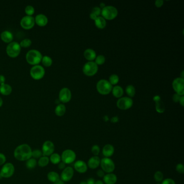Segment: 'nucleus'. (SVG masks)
Segmentation results:
<instances>
[{
  "label": "nucleus",
  "mask_w": 184,
  "mask_h": 184,
  "mask_svg": "<svg viewBox=\"0 0 184 184\" xmlns=\"http://www.w3.org/2000/svg\"><path fill=\"white\" fill-rule=\"evenodd\" d=\"M96 174H97L98 177L99 178H103V177H104V175H105V173L102 170H98L97 171V172H96Z\"/></svg>",
  "instance_id": "49530a36"
},
{
  "label": "nucleus",
  "mask_w": 184,
  "mask_h": 184,
  "mask_svg": "<svg viewBox=\"0 0 184 184\" xmlns=\"http://www.w3.org/2000/svg\"><path fill=\"white\" fill-rule=\"evenodd\" d=\"M154 179L157 182H161L164 180V174L162 172L158 171L154 174Z\"/></svg>",
  "instance_id": "473e14b6"
},
{
  "label": "nucleus",
  "mask_w": 184,
  "mask_h": 184,
  "mask_svg": "<svg viewBox=\"0 0 184 184\" xmlns=\"http://www.w3.org/2000/svg\"><path fill=\"white\" fill-rule=\"evenodd\" d=\"M115 153V147L112 145L108 144L103 147L102 153L104 157L110 158L112 157Z\"/></svg>",
  "instance_id": "aec40b11"
},
{
  "label": "nucleus",
  "mask_w": 184,
  "mask_h": 184,
  "mask_svg": "<svg viewBox=\"0 0 184 184\" xmlns=\"http://www.w3.org/2000/svg\"><path fill=\"white\" fill-rule=\"evenodd\" d=\"M1 37L5 42H10L13 39V35L10 31L5 30L1 34Z\"/></svg>",
  "instance_id": "5701e85b"
},
{
  "label": "nucleus",
  "mask_w": 184,
  "mask_h": 184,
  "mask_svg": "<svg viewBox=\"0 0 184 184\" xmlns=\"http://www.w3.org/2000/svg\"><path fill=\"white\" fill-rule=\"evenodd\" d=\"M181 97V96L178 95L177 93L174 94L173 96V100L174 102H179L180 98Z\"/></svg>",
  "instance_id": "de8ad7c7"
},
{
  "label": "nucleus",
  "mask_w": 184,
  "mask_h": 184,
  "mask_svg": "<svg viewBox=\"0 0 184 184\" xmlns=\"http://www.w3.org/2000/svg\"><path fill=\"white\" fill-rule=\"evenodd\" d=\"M37 165V162L36 159L33 158H30V159L27 160L26 161V167L29 170H32L35 168Z\"/></svg>",
  "instance_id": "7c9ffc66"
},
{
  "label": "nucleus",
  "mask_w": 184,
  "mask_h": 184,
  "mask_svg": "<svg viewBox=\"0 0 184 184\" xmlns=\"http://www.w3.org/2000/svg\"><path fill=\"white\" fill-rule=\"evenodd\" d=\"M133 105V100L130 98L123 97L120 98L117 102V106L119 109L123 110H127Z\"/></svg>",
  "instance_id": "9b49d317"
},
{
  "label": "nucleus",
  "mask_w": 184,
  "mask_h": 184,
  "mask_svg": "<svg viewBox=\"0 0 184 184\" xmlns=\"http://www.w3.org/2000/svg\"><path fill=\"white\" fill-rule=\"evenodd\" d=\"M55 148V147L53 142L50 140H46L45 142H44L42 147L43 155L49 157L53 153H54Z\"/></svg>",
  "instance_id": "ddd939ff"
},
{
  "label": "nucleus",
  "mask_w": 184,
  "mask_h": 184,
  "mask_svg": "<svg viewBox=\"0 0 184 184\" xmlns=\"http://www.w3.org/2000/svg\"><path fill=\"white\" fill-rule=\"evenodd\" d=\"M98 69V65L96 63L90 61L85 64L83 68V71L85 75L92 76L97 72Z\"/></svg>",
  "instance_id": "1a4fd4ad"
},
{
  "label": "nucleus",
  "mask_w": 184,
  "mask_h": 184,
  "mask_svg": "<svg viewBox=\"0 0 184 184\" xmlns=\"http://www.w3.org/2000/svg\"><path fill=\"white\" fill-rule=\"evenodd\" d=\"M161 184H176L174 180L172 178H166L164 179L161 182Z\"/></svg>",
  "instance_id": "37998d69"
},
{
  "label": "nucleus",
  "mask_w": 184,
  "mask_h": 184,
  "mask_svg": "<svg viewBox=\"0 0 184 184\" xmlns=\"http://www.w3.org/2000/svg\"><path fill=\"white\" fill-rule=\"evenodd\" d=\"M25 11L28 16H31L35 12V9L31 5H28L25 8Z\"/></svg>",
  "instance_id": "ea45409f"
},
{
  "label": "nucleus",
  "mask_w": 184,
  "mask_h": 184,
  "mask_svg": "<svg viewBox=\"0 0 184 184\" xmlns=\"http://www.w3.org/2000/svg\"><path fill=\"white\" fill-rule=\"evenodd\" d=\"M31 44V41L29 38H25L23 40L21 43H20V45L23 47H29Z\"/></svg>",
  "instance_id": "a19ab883"
},
{
  "label": "nucleus",
  "mask_w": 184,
  "mask_h": 184,
  "mask_svg": "<svg viewBox=\"0 0 184 184\" xmlns=\"http://www.w3.org/2000/svg\"><path fill=\"white\" fill-rule=\"evenodd\" d=\"M0 172H1V169H0Z\"/></svg>",
  "instance_id": "0e129e2a"
},
{
  "label": "nucleus",
  "mask_w": 184,
  "mask_h": 184,
  "mask_svg": "<svg viewBox=\"0 0 184 184\" xmlns=\"http://www.w3.org/2000/svg\"><path fill=\"white\" fill-rule=\"evenodd\" d=\"M184 96H181V97H180V98L179 102H180V104L182 105V107H184Z\"/></svg>",
  "instance_id": "864d4df0"
},
{
  "label": "nucleus",
  "mask_w": 184,
  "mask_h": 184,
  "mask_svg": "<svg viewBox=\"0 0 184 184\" xmlns=\"http://www.w3.org/2000/svg\"><path fill=\"white\" fill-rule=\"evenodd\" d=\"M100 159L98 156H92L89 159L88 162V167L92 170H95L98 168L100 165Z\"/></svg>",
  "instance_id": "6ab92c4d"
},
{
  "label": "nucleus",
  "mask_w": 184,
  "mask_h": 184,
  "mask_svg": "<svg viewBox=\"0 0 184 184\" xmlns=\"http://www.w3.org/2000/svg\"><path fill=\"white\" fill-rule=\"evenodd\" d=\"M153 100L155 103V110L157 112L159 113H164L165 110V107L159 96L157 95L153 97Z\"/></svg>",
  "instance_id": "a211bd4d"
},
{
  "label": "nucleus",
  "mask_w": 184,
  "mask_h": 184,
  "mask_svg": "<svg viewBox=\"0 0 184 184\" xmlns=\"http://www.w3.org/2000/svg\"><path fill=\"white\" fill-rule=\"evenodd\" d=\"M124 93L122 87L120 86H115L112 89L113 95L116 98H120L122 97Z\"/></svg>",
  "instance_id": "2f4dec72"
},
{
  "label": "nucleus",
  "mask_w": 184,
  "mask_h": 184,
  "mask_svg": "<svg viewBox=\"0 0 184 184\" xmlns=\"http://www.w3.org/2000/svg\"><path fill=\"white\" fill-rule=\"evenodd\" d=\"M49 160L52 164L58 165L61 162V157L58 153H53L51 155H50Z\"/></svg>",
  "instance_id": "cd10ccee"
},
{
  "label": "nucleus",
  "mask_w": 184,
  "mask_h": 184,
  "mask_svg": "<svg viewBox=\"0 0 184 184\" xmlns=\"http://www.w3.org/2000/svg\"><path fill=\"white\" fill-rule=\"evenodd\" d=\"M6 80V78L4 76L2 75H0V84H4Z\"/></svg>",
  "instance_id": "603ef678"
},
{
  "label": "nucleus",
  "mask_w": 184,
  "mask_h": 184,
  "mask_svg": "<svg viewBox=\"0 0 184 184\" xmlns=\"http://www.w3.org/2000/svg\"><path fill=\"white\" fill-rule=\"evenodd\" d=\"M90 18H91V19H92V20L95 21L96 19L97 18V16L95 14L91 13V14H90Z\"/></svg>",
  "instance_id": "5fc2aeb1"
},
{
  "label": "nucleus",
  "mask_w": 184,
  "mask_h": 184,
  "mask_svg": "<svg viewBox=\"0 0 184 184\" xmlns=\"http://www.w3.org/2000/svg\"><path fill=\"white\" fill-rule=\"evenodd\" d=\"M103 18L108 20H113L118 15V11L113 6H105L101 11Z\"/></svg>",
  "instance_id": "423d86ee"
},
{
  "label": "nucleus",
  "mask_w": 184,
  "mask_h": 184,
  "mask_svg": "<svg viewBox=\"0 0 184 184\" xmlns=\"http://www.w3.org/2000/svg\"><path fill=\"white\" fill-rule=\"evenodd\" d=\"M74 175V170L71 166H67L63 170L60 175V178L64 182L70 181Z\"/></svg>",
  "instance_id": "4468645a"
},
{
  "label": "nucleus",
  "mask_w": 184,
  "mask_h": 184,
  "mask_svg": "<svg viewBox=\"0 0 184 184\" xmlns=\"http://www.w3.org/2000/svg\"><path fill=\"white\" fill-rule=\"evenodd\" d=\"M30 72L32 77L35 80H39L45 75V70L42 65H35L31 68Z\"/></svg>",
  "instance_id": "9d476101"
},
{
  "label": "nucleus",
  "mask_w": 184,
  "mask_h": 184,
  "mask_svg": "<svg viewBox=\"0 0 184 184\" xmlns=\"http://www.w3.org/2000/svg\"><path fill=\"white\" fill-rule=\"evenodd\" d=\"M61 157V161L65 164H70L75 162L76 159V154L71 149H67L63 152Z\"/></svg>",
  "instance_id": "39448f33"
},
{
  "label": "nucleus",
  "mask_w": 184,
  "mask_h": 184,
  "mask_svg": "<svg viewBox=\"0 0 184 184\" xmlns=\"http://www.w3.org/2000/svg\"><path fill=\"white\" fill-rule=\"evenodd\" d=\"M111 121L113 123H115L118 122V118L117 117H113L111 118Z\"/></svg>",
  "instance_id": "6e6d98bb"
},
{
  "label": "nucleus",
  "mask_w": 184,
  "mask_h": 184,
  "mask_svg": "<svg viewBox=\"0 0 184 184\" xmlns=\"http://www.w3.org/2000/svg\"><path fill=\"white\" fill-rule=\"evenodd\" d=\"M95 184H104V182L102 180H97V181H96L95 183Z\"/></svg>",
  "instance_id": "13d9d810"
},
{
  "label": "nucleus",
  "mask_w": 184,
  "mask_h": 184,
  "mask_svg": "<svg viewBox=\"0 0 184 184\" xmlns=\"http://www.w3.org/2000/svg\"><path fill=\"white\" fill-rule=\"evenodd\" d=\"M11 91L12 88L9 84L4 83L0 85V92L3 95H8L11 93Z\"/></svg>",
  "instance_id": "a878e982"
},
{
  "label": "nucleus",
  "mask_w": 184,
  "mask_h": 184,
  "mask_svg": "<svg viewBox=\"0 0 184 184\" xmlns=\"http://www.w3.org/2000/svg\"><path fill=\"white\" fill-rule=\"evenodd\" d=\"M6 51L9 56L11 57H15L20 53L21 45L16 42H11L7 45Z\"/></svg>",
  "instance_id": "6e6552de"
},
{
  "label": "nucleus",
  "mask_w": 184,
  "mask_h": 184,
  "mask_svg": "<svg viewBox=\"0 0 184 184\" xmlns=\"http://www.w3.org/2000/svg\"><path fill=\"white\" fill-rule=\"evenodd\" d=\"M100 166L105 173H112L115 170V164L110 158L104 157L100 159Z\"/></svg>",
  "instance_id": "7ed1b4c3"
},
{
  "label": "nucleus",
  "mask_w": 184,
  "mask_h": 184,
  "mask_svg": "<svg viewBox=\"0 0 184 184\" xmlns=\"http://www.w3.org/2000/svg\"><path fill=\"white\" fill-rule=\"evenodd\" d=\"M35 18L32 16H25L21 20V25L25 29H30L35 25Z\"/></svg>",
  "instance_id": "2eb2a0df"
},
{
  "label": "nucleus",
  "mask_w": 184,
  "mask_h": 184,
  "mask_svg": "<svg viewBox=\"0 0 184 184\" xmlns=\"http://www.w3.org/2000/svg\"><path fill=\"white\" fill-rule=\"evenodd\" d=\"M163 3H164V1L162 0H157L155 2V6L158 8H159L162 7L163 5Z\"/></svg>",
  "instance_id": "09e8293b"
},
{
  "label": "nucleus",
  "mask_w": 184,
  "mask_h": 184,
  "mask_svg": "<svg viewBox=\"0 0 184 184\" xmlns=\"http://www.w3.org/2000/svg\"><path fill=\"white\" fill-rule=\"evenodd\" d=\"M66 111V108L65 105L59 104L56 107L55 112L58 116H62L65 115Z\"/></svg>",
  "instance_id": "bb28decb"
},
{
  "label": "nucleus",
  "mask_w": 184,
  "mask_h": 184,
  "mask_svg": "<svg viewBox=\"0 0 184 184\" xmlns=\"http://www.w3.org/2000/svg\"><path fill=\"white\" fill-rule=\"evenodd\" d=\"M92 13L95 14L96 16H99L101 14V10L98 7H95L92 9Z\"/></svg>",
  "instance_id": "a18cd8bd"
},
{
  "label": "nucleus",
  "mask_w": 184,
  "mask_h": 184,
  "mask_svg": "<svg viewBox=\"0 0 184 184\" xmlns=\"http://www.w3.org/2000/svg\"><path fill=\"white\" fill-rule=\"evenodd\" d=\"M176 171L180 174H184V166L182 164H178L175 167Z\"/></svg>",
  "instance_id": "79ce46f5"
},
{
  "label": "nucleus",
  "mask_w": 184,
  "mask_h": 184,
  "mask_svg": "<svg viewBox=\"0 0 184 184\" xmlns=\"http://www.w3.org/2000/svg\"><path fill=\"white\" fill-rule=\"evenodd\" d=\"M49 162L50 160H49V157L43 155L42 157L38 159L37 165L41 167H45L49 164Z\"/></svg>",
  "instance_id": "c85d7f7f"
},
{
  "label": "nucleus",
  "mask_w": 184,
  "mask_h": 184,
  "mask_svg": "<svg viewBox=\"0 0 184 184\" xmlns=\"http://www.w3.org/2000/svg\"><path fill=\"white\" fill-rule=\"evenodd\" d=\"M107 25L106 21L102 17H97L95 20V25L96 27L99 29L104 28Z\"/></svg>",
  "instance_id": "c756f323"
},
{
  "label": "nucleus",
  "mask_w": 184,
  "mask_h": 184,
  "mask_svg": "<svg viewBox=\"0 0 184 184\" xmlns=\"http://www.w3.org/2000/svg\"><path fill=\"white\" fill-rule=\"evenodd\" d=\"M42 61L43 64L46 67L50 66L53 63V60L51 59V58L48 56H45L42 57Z\"/></svg>",
  "instance_id": "72a5a7b5"
},
{
  "label": "nucleus",
  "mask_w": 184,
  "mask_h": 184,
  "mask_svg": "<svg viewBox=\"0 0 184 184\" xmlns=\"http://www.w3.org/2000/svg\"><path fill=\"white\" fill-rule=\"evenodd\" d=\"M3 104V100L2 99V98L0 97V107Z\"/></svg>",
  "instance_id": "052dcab7"
},
{
  "label": "nucleus",
  "mask_w": 184,
  "mask_h": 184,
  "mask_svg": "<svg viewBox=\"0 0 184 184\" xmlns=\"http://www.w3.org/2000/svg\"><path fill=\"white\" fill-rule=\"evenodd\" d=\"M53 184H65V182L62 181V180L60 179L59 180H58L57 182L53 183Z\"/></svg>",
  "instance_id": "4d7b16f0"
},
{
  "label": "nucleus",
  "mask_w": 184,
  "mask_h": 184,
  "mask_svg": "<svg viewBox=\"0 0 184 184\" xmlns=\"http://www.w3.org/2000/svg\"><path fill=\"white\" fill-rule=\"evenodd\" d=\"M156 184H161V182H157Z\"/></svg>",
  "instance_id": "e2e57ef3"
},
{
  "label": "nucleus",
  "mask_w": 184,
  "mask_h": 184,
  "mask_svg": "<svg viewBox=\"0 0 184 184\" xmlns=\"http://www.w3.org/2000/svg\"><path fill=\"white\" fill-rule=\"evenodd\" d=\"M100 149L97 145H94L91 147V152L94 156H98L100 154Z\"/></svg>",
  "instance_id": "4c0bfd02"
},
{
  "label": "nucleus",
  "mask_w": 184,
  "mask_h": 184,
  "mask_svg": "<svg viewBox=\"0 0 184 184\" xmlns=\"http://www.w3.org/2000/svg\"><path fill=\"white\" fill-rule=\"evenodd\" d=\"M7 160L6 155L2 153H0V166L3 165Z\"/></svg>",
  "instance_id": "c03bdc74"
},
{
  "label": "nucleus",
  "mask_w": 184,
  "mask_h": 184,
  "mask_svg": "<svg viewBox=\"0 0 184 184\" xmlns=\"http://www.w3.org/2000/svg\"><path fill=\"white\" fill-rule=\"evenodd\" d=\"M42 53L35 49L30 50L26 54L27 62L31 65H37L42 61Z\"/></svg>",
  "instance_id": "f03ea898"
},
{
  "label": "nucleus",
  "mask_w": 184,
  "mask_h": 184,
  "mask_svg": "<svg viewBox=\"0 0 184 184\" xmlns=\"http://www.w3.org/2000/svg\"><path fill=\"white\" fill-rule=\"evenodd\" d=\"M58 167L60 170H64V169L66 167V164L64 163L63 162H60V163L58 164Z\"/></svg>",
  "instance_id": "8fccbe9b"
},
{
  "label": "nucleus",
  "mask_w": 184,
  "mask_h": 184,
  "mask_svg": "<svg viewBox=\"0 0 184 184\" xmlns=\"http://www.w3.org/2000/svg\"><path fill=\"white\" fill-rule=\"evenodd\" d=\"M74 169L78 173H85L88 171V167L85 162L83 160H78L74 164Z\"/></svg>",
  "instance_id": "f3484780"
},
{
  "label": "nucleus",
  "mask_w": 184,
  "mask_h": 184,
  "mask_svg": "<svg viewBox=\"0 0 184 184\" xmlns=\"http://www.w3.org/2000/svg\"><path fill=\"white\" fill-rule=\"evenodd\" d=\"M105 61V58L104 56H98L96 58L95 63L97 65H103Z\"/></svg>",
  "instance_id": "58836bf2"
},
{
  "label": "nucleus",
  "mask_w": 184,
  "mask_h": 184,
  "mask_svg": "<svg viewBox=\"0 0 184 184\" xmlns=\"http://www.w3.org/2000/svg\"><path fill=\"white\" fill-rule=\"evenodd\" d=\"M35 21L38 25L45 26L48 23V18L44 14H40L36 15Z\"/></svg>",
  "instance_id": "4be33fe9"
},
{
  "label": "nucleus",
  "mask_w": 184,
  "mask_h": 184,
  "mask_svg": "<svg viewBox=\"0 0 184 184\" xmlns=\"http://www.w3.org/2000/svg\"><path fill=\"white\" fill-rule=\"evenodd\" d=\"M43 153L42 150L38 149H36L35 150L32 151V157H31L35 158V159H39L43 156Z\"/></svg>",
  "instance_id": "c9c22d12"
},
{
  "label": "nucleus",
  "mask_w": 184,
  "mask_h": 184,
  "mask_svg": "<svg viewBox=\"0 0 184 184\" xmlns=\"http://www.w3.org/2000/svg\"><path fill=\"white\" fill-rule=\"evenodd\" d=\"M80 184H87V182L86 181H82V182H80Z\"/></svg>",
  "instance_id": "680f3d73"
},
{
  "label": "nucleus",
  "mask_w": 184,
  "mask_h": 184,
  "mask_svg": "<svg viewBox=\"0 0 184 184\" xmlns=\"http://www.w3.org/2000/svg\"><path fill=\"white\" fill-rule=\"evenodd\" d=\"M172 86L176 93L181 96L184 95V80L182 78H177L173 80Z\"/></svg>",
  "instance_id": "f8f14e48"
},
{
  "label": "nucleus",
  "mask_w": 184,
  "mask_h": 184,
  "mask_svg": "<svg viewBox=\"0 0 184 184\" xmlns=\"http://www.w3.org/2000/svg\"><path fill=\"white\" fill-rule=\"evenodd\" d=\"M126 92L127 93L130 97H132L134 96L135 95V88H134L133 85H128L126 88Z\"/></svg>",
  "instance_id": "f704fd0d"
},
{
  "label": "nucleus",
  "mask_w": 184,
  "mask_h": 184,
  "mask_svg": "<svg viewBox=\"0 0 184 184\" xmlns=\"http://www.w3.org/2000/svg\"><path fill=\"white\" fill-rule=\"evenodd\" d=\"M32 149L27 144H22L16 147L14 156L16 159L21 162L27 161L32 157Z\"/></svg>",
  "instance_id": "f257e3e1"
},
{
  "label": "nucleus",
  "mask_w": 184,
  "mask_h": 184,
  "mask_svg": "<svg viewBox=\"0 0 184 184\" xmlns=\"http://www.w3.org/2000/svg\"><path fill=\"white\" fill-rule=\"evenodd\" d=\"M47 179L49 181L54 183L61 179L60 175L58 173L55 171H50L47 174Z\"/></svg>",
  "instance_id": "b1692460"
},
{
  "label": "nucleus",
  "mask_w": 184,
  "mask_h": 184,
  "mask_svg": "<svg viewBox=\"0 0 184 184\" xmlns=\"http://www.w3.org/2000/svg\"><path fill=\"white\" fill-rule=\"evenodd\" d=\"M105 7V6L104 3H100V7L102 8V9H103Z\"/></svg>",
  "instance_id": "bf43d9fd"
},
{
  "label": "nucleus",
  "mask_w": 184,
  "mask_h": 184,
  "mask_svg": "<svg viewBox=\"0 0 184 184\" xmlns=\"http://www.w3.org/2000/svg\"><path fill=\"white\" fill-rule=\"evenodd\" d=\"M84 56L88 61H93L96 58V53L92 49H87L84 53Z\"/></svg>",
  "instance_id": "393cba45"
},
{
  "label": "nucleus",
  "mask_w": 184,
  "mask_h": 184,
  "mask_svg": "<svg viewBox=\"0 0 184 184\" xmlns=\"http://www.w3.org/2000/svg\"><path fill=\"white\" fill-rule=\"evenodd\" d=\"M117 182V177L113 173L105 174L103 177V182L105 184H115Z\"/></svg>",
  "instance_id": "412c9836"
},
{
  "label": "nucleus",
  "mask_w": 184,
  "mask_h": 184,
  "mask_svg": "<svg viewBox=\"0 0 184 184\" xmlns=\"http://www.w3.org/2000/svg\"><path fill=\"white\" fill-rule=\"evenodd\" d=\"M15 172V167L11 162L5 163L1 169L0 175L2 178H9L14 175Z\"/></svg>",
  "instance_id": "0eeeda50"
},
{
  "label": "nucleus",
  "mask_w": 184,
  "mask_h": 184,
  "mask_svg": "<svg viewBox=\"0 0 184 184\" xmlns=\"http://www.w3.org/2000/svg\"><path fill=\"white\" fill-rule=\"evenodd\" d=\"M88 184H95V180L93 178H90L86 181Z\"/></svg>",
  "instance_id": "3c124183"
},
{
  "label": "nucleus",
  "mask_w": 184,
  "mask_h": 184,
  "mask_svg": "<svg viewBox=\"0 0 184 184\" xmlns=\"http://www.w3.org/2000/svg\"><path fill=\"white\" fill-rule=\"evenodd\" d=\"M71 98V92L70 90L67 88H64L61 89L59 93V100L63 103L69 102Z\"/></svg>",
  "instance_id": "dca6fc26"
},
{
  "label": "nucleus",
  "mask_w": 184,
  "mask_h": 184,
  "mask_svg": "<svg viewBox=\"0 0 184 184\" xmlns=\"http://www.w3.org/2000/svg\"><path fill=\"white\" fill-rule=\"evenodd\" d=\"M119 82V77L117 75H112L109 78V82L111 85H115Z\"/></svg>",
  "instance_id": "e433bc0d"
},
{
  "label": "nucleus",
  "mask_w": 184,
  "mask_h": 184,
  "mask_svg": "<svg viewBox=\"0 0 184 184\" xmlns=\"http://www.w3.org/2000/svg\"><path fill=\"white\" fill-rule=\"evenodd\" d=\"M96 88L99 93L105 95L109 94L112 90V86L107 80H100L96 85Z\"/></svg>",
  "instance_id": "20e7f679"
}]
</instances>
